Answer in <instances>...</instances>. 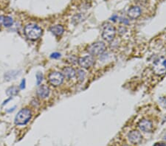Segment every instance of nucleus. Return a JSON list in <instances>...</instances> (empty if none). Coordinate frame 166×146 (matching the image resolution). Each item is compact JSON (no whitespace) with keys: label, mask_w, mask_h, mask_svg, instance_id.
Segmentation results:
<instances>
[{"label":"nucleus","mask_w":166,"mask_h":146,"mask_svg":"<svg viewBox=\"0 0 166 146\" xmlns=\"http://www.w3.org/2000/svg\"><path fill=\"white\" fill-rule=\"evenodd\" d=\"M3 25L5 27H11L13 25V19L11 16L4 17L3 19Z\"/></svg>","instance_id":"16"},{"label":"nucleus","mask_w":166,"mask_h":146,"mask_svg":"<svg viewBox=\"0 0 166 146\" xmlns=\"http://www.w3.org/2000/svg\"><path fill=\"white\" fill-rule=\"evenodd\" d=\"M50 90L47 85H41L38 88L37 95L41 99H45L49 96Z\"/></svg>","instance_id":"10"},{"label":"nucleus","mask_w":166,"mask_h":146,"mask_svg":"<svg viewBox=\"0 0 166 146\" xmlns=\"http://www.w3.org/2000/svg\"><path fill=\"white\" fill-rule=\"evenodd\" d=\"M19 89H18L17 87L16 86H12V87H9L8 89L6 90V94L7 95L10 96V97H13V96L17 95L19 93Z\"/></svg>","instance_id":"15"},{"label":"nucleus","mask_w":166,"mask_h":146,"mask_svg":"<svg viewBox=\"0 0 166 146\" xmlns=\"http://www.w3.org/2000/svg\"><path fill=\"white\" fill-rule=\"evenodd\" d=\"M138 128L143 132H150L152 129V123L149 120L143 119L138 123Z\"/></svg>","instance_id":"9"},{"label":"nucleus","mask_w":166,"mask_h":146,"mask_svg":"<svg viewBox=\"0 0 166 146\" xmlns=\"http://www.w3.org/2000/svg\"><path fill=\"white\" fill-rule=\"evenodd\" d=\"M19 72L17 70H13L9 71L5 73V78L6 81H11V80H14L17 78V77L19 75Z\"/></svg>","instance_id":"14"},{"label":"nucleus","mask_w":166,"mask_h":146,"mask_svg":"<svg viewBox=\"0 0 166 146\" xmlns=\"http://www.w3.org/2000/svg\"><path fill=\"white\" fill-rule=\"evenodd\" d=\"M60 57H61V54L59 53H53L50 55V58H52V59H59Z\"/></svg>","instance_id":"19"},{"label":"nucleus","mask_w":166,"mask_h":146,"mask_svg":"<svg viewBox=\"0 0 166 146\" xmlns=\"http://www.w3.org/2000/svg\"><path fill=\"white\" fill-rule=\"evenodd\" d=\"M36 85L39 86L41 83V82L43 81V74L42 73H40V72H38L36 73Z\"/></svg>","instance_id":"18"},{"label":"nucleus","mask_w":166,"mask_h":146,"mask_svg":"<svg viewBox=\"0 0 166 146\" xmlns=\"http://www.w3.org/2000/svg\"><path fill=\"white\" fill-rule=\"evenodd\" d=\"M126 27H120V29H119V33L120 34H124L126 33Z\"/></svg>","instance_id":"21"},{"label":"nucleus","mask_w":166,"mask_h":146,"mask_svg":"<svg viewBox=\"0 0 166 146\" xmlns=\"http://www.w3.org/2000/svg\"><path fill=\"white\" fill-rule=\"evenodd\" d=\"M25 34L27 39L35 41L41 36L42 29L36 24H28L25 27Z\"/></svg>","instance_id":"1"},{"label":"nucleus","mask_w":166,"mask_h":146,"mask_svg":"<svg viewBox=\"0 0 166 146\" xmlns=\"http://www.w3.org/2000/svg\"><path fill=\"white\" fill-rule=\"evenodd\" d=\"M12 99V97H10V98H8V99H7V100H6V101H4V103H2V106H4V105H5V104H7V102H9L10 101H11V100Z\"/></svg>","instance_id":"23"},{"label":"nucleus","mask_w":166,"mask_h":146,"mask_svg":"<svg viewBox=\"0 0 166 146\" xmlns=\"http://www.w3.org/2000/svg\"><path fill=\"white\" fill-rule=\"evenodd\" d=\"M154 146H166V145L165 143H156Z\"/></svg>","instance_id":"24"},{"label":"nucleus","mask_w":166,"mask_h":146,"mask_svg":"<svg viewBox=\"0 0 166 146\" xmlns=\"http://www.w3.org/2000/svg\"><path fill=\"white\" fill-rule=\"evenodd\" d=\"M62 74H63L64 77L68 80H70L73 78L76 75V72L73 67H64L62 70Z\"/></svg>","instance_id":"12"},{"label":"nucleus","mask_w":166,"mask_h":146,"mask_svg":"<svg viewBox=\"0 0 166 146\" xmlns=\"http://www.w3.org/2000/svg\"><path fill=\"white\" fill-rule=\"evenodd\" d=\"M64 31V27L61 25H54L50 28V32L53 34L55 36H60L63 34Z\"/></svg>","instance_id":"13"},{"label":"nucleus","mask_w":166,"mask_h":146,"mask_svg":"<svg viewBox=\"0 0 166 146\" xmlns=\"http://www.w3.org/2000/svg\"><path fill=\"white\" fill-rule=\"evenodd\" d=\"M3 19H4V17L2 16H0V26H1L2 24L3 23Z\"/></svg>","instance_id":"26"},{"label":"nucleus","mask_w":166,"mask_h":146,"mask_svg":"<svg viewBox=\"0 0 166 146\" xmlns=\"http://www.w3.org/2000/svg\"><path fill=\"white\" fill-rule=\"evenodd\" d=\"M117 19V15H114L111 18V21H116V19Z\"/></svg>","instance_id":"25"},{"label":"nucleus","mask_w":166,"mask_h":146,"mask_svg":"<svg viewBox=\"0 0 166 146\" xmlns=\"http://www.w3.org/2000/svg\"><path fill=\"white\" fill-rule=\"evenodd\" d=\"M64 80V77L63 74L59 72H52L48 75V81L50 83V84L54 87H58V86L62 84Z\"/></svg>","instance_id":"5"},{"label":"nucleus","mask_w":166,"mask_h":146,"mask_svg":"<svg viewBox=\"0 0 166 146\" xmlns=\"http://www.w3.org/2000/svg\"><path fill=\"white\" fill-rule=\"evenodd\" d=\"M16 109V106H13V108H11V109H9V110H7V112H8V113H11L12 112V111H14V110Z\"/></svg>","instance_id":"22"},{"label":"nucleus","mask_w":166,"mask_h":146,"mask_svg":"<svg viewBox=\"0 0 166 146\" xmlns=\"http://www.w3.org/2000/svg\"><path fill=\"white\" fill-rule=\"evenodd\" d=\"M76 76L78 82H83L86 78V73L83 69H78L76 73Z\"/></svg>","instance_id":"17"},{"label":"nucleus","mask_w":166,"mask_h":146,"mask_svg":"<svg viewBox=\"0 0 166 146\" xmlns=\"http://www.w3.org/2000/svg\"><path fill=\"white\" fill-rule=\"evenodd\" d=\"M116 35V30L111 25H107L103 30L102 38L107 41H111L115 39Z\"/></svg>","instance_id":"6"},{"label":"nucleus","mask_w":166,"mask_h":146,"mask_svg":"<svg viewBox=\"0 0 166 146\" xmlns=\"http://www.w3.org/2000/svg\"><path fill=\"white\" fill-rule=\"evenodd\" d=\"M25 87H26V80L25 79H23L22 81H21V83H20L19 88L21 89H25Z\"/></svg>","instance_id":"20"},{"label":"nucleus","mask_w":166,"mask_h":146,"mask_svg":"<svg viewBox=\"0 0 166 146\" xmlns=\"http://www.w3.org/2000/svg\"><path fill=\"white\" fill-rule=\"evenodd\" d=\"M32 117V112L31 109L25 108L21 109L18 112L15 117V124L17 125H26L28 122L31 120Z\"/></svg>","instance_id":"2"},{"label":"nucleus","mask_w":166,"mask_h":146,"mask_svg":"<svg viewBox=\"0 0 166 146\" xmlns=\"http://www.w3.org/2000/svg\"><path fill=\"white\" fill-rule=\"evenodd\" d=\"M153 71L155 75H162L166 73V59L160 58L155 61L153 64Z\"/></svg>","instance_id":"4"},{"label":"nucleus","mask_w":166,"mask_h":146,"mask_svg":"<svg viewBox=\"0 0 166 146\" xmlns=\"http://www.w3.org/2000/svg\"><path fill=\"white\" fill-rule=\"evenodd\" d=\"M142 138H143V137H142L140 132L136 131V130L129 132V134H128V139H129V141L132 144L139 143L142 140Z\"/></svg>","instance_id":"8"},{"label":"nucleus","mask_w":166,"mask_h":146,"mask_svg":"<svg viewBox=\"0 0 166 146\" xmlns=\"http://www.w3.org/2000/svg\"><path fill=\"white\" fill-rule=\"evenodd\" d=\"M78 63L83 69H89L92 67L95 64V59L92 55H87L84 57H81L78 59Z\"/></svg>","instance_id":"7"},{"label":"nucleus","mask_w":166,"mask_h":146,"mask_svg":"<svg viewBox=\"0 0 166 146\" xmlns=\"http://www.w3.org/2000/svg\"><path fill=\"white\" fill-rule=\"evenodd\" d=\"M123 146H129V145H123Z\"/></svg>","instance_id":"27"},{"label":"nucleus","mask_w":166,"mask_h":146,"mask_svg":"<svg viewBox=\"0 0 166 146\" xmlns=\"http://www.w3.org/2000/svg\"><path fill=\"white\" fill-rule=\"evenodd\" d=\"M141 14V9L140 7L138 6H134V7H131L128 11V16L129 18L132 19H137Z\"/></svg>","instance_id":"11"},{"label":"nucleus","mask_w":166,"mask_h":146,"mask_svg":"<svg viewBox=\"0 0 166 146\" xmlns=\"http://www.w3.org/2000/svg\"><path fill=\"white\" fill-rule=\"evenodd\" d=\"M107 49L106 45L101 41H97V42L93 43L88 46L87 48V51L91 55H99L103 53Z\"/></svg>","instance_id":"3"}]
</instances>
